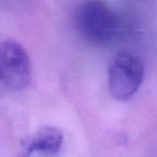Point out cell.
<instances>
[{"label": "cell", "instance_id": "1", "mask_svg": "<svg viewBox=\"0 0 157 157\" xmlns=\"http://www.w3.org/2000/svg\"><path fill=\"white\" fill-rule=\"evenodd\" d=\"M74 22L80 35L96 45L111 43L121 33L120 17L101 0H84L80 3Z\"/></svg>", "mask_w": 157, "mask_h": 157}, {"label": "cell", "instance_id": "2", "mask_svg": "<svg viewBox=\"0 0 157 157\" xmlns=\"http://www.w3.org/2000/svg\"><path fill=\"white\" fill-rule=\"evenodd\" d=\"M143 78L142 59L130 52L118 53L108 70L110 94L116 100H128L139 90Z\"/></svg>", "mask_w": 157, "mask_h": 157}, {"label": "cell", "instance_id": "3", "mask_svg": "<svg viewBox=\"0 0 157 157\" xmlns=\"http://www.w3.org/2000/svg\"><path fill=\"white\" fill-rule=\"evenodd\" d=\"M33 72L26 50L11 39L0 43V81L7 90L21 92L30 85Z\"/></svg>", "mask_w": 157, "mask_h": 157}, {"label": "cell", "instance_id": "4", "mask_svg": "<svg viewBox=\"0 0 157 157\" xmlns=\"http://www.w3.org/2000/svg\"><path fill=\"white\" fill-rule=\"evenodd\" d=\"M63 142V135L60 129L53 126H45L38 129L23 145V157H30L35 153L43 155L57 154Z\"/></svg>", "mask_w": 157, "mask_h": 157}]
</instances>
